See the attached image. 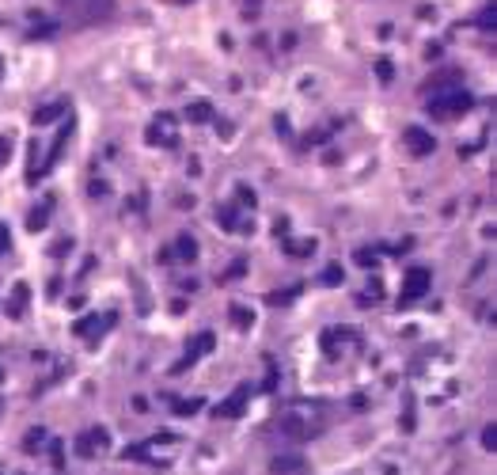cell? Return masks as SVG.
Wrapping results in <instances>:
<instances>
[{"instance_id":"cell-4","label":"cell","mask_w":497,"mask_h":475,"mask_svg":"<svg viewBox=\"0 0 497 475\" xmlns=\"http://www.w3.org/2000/svg\"><path fill=\"white\" fill-rule=\"evenodd\" d=\"M145 141L148 145H159V148H175L179 145V126H175V115H156L152 126L145 129Z\"/></svg>"},{"instance_id":"cell-23","label":"cell","mask_w":497,"mask_h":475,"mask_svg":"<svg viewBox=\"0 0 497 475\" xmlns=\"http://www.w3.org/2000/svg\"><path fill=\"white\" fill-rule=\"evenodd\" d=\"M232 323H236L239 331H247L251 323H255V315H251L247 308H243V304H232Z\"/></svg>"},{"instance_id":"cell-9","label":"cell","mask_w":497,"mask_h":475,"mask_svg":"<svg viewBox=\"0 0 497 475\" xmlns=\"http://www.w3.org/2000/svg\"><path fill=\"white\" fill-rule=\"evenodd\" d=\"M402 145H406V152L418 156V160H425V156L437 152L433 134H429V129H421V126H406V129H402Z\"/></svg>"},{"instance_id":"cell-24","label":"cell","mask_w":497,"mask_h":475,"mask_svg":"<svg viewBox=\"0 0 497 475\" xmlns=\"http://www.w3.org/2000/svg\"><path fill=\"white\" fill-rule=\"evenodd\" d=\"M46 445V430H27V437H23V449L27 453H39Z\"/></svg>"},{"instance_id":"cell-3","label":"cell","mask_w":497,"mask_h":475,"mask_svg":"<svg viewBox=\"0 0 497 475\" xmlns=\"http://www.w3.org/2000/svg\"><path fill=\"white\" fill-rule=\"evenodd\" d=\"M471 107H475V96L467 88H452V91H440V96L425 99V110L433 118H440V122H448V118H463Z\"/></svg>"},{"instance_id":"cell-20","label":"cell","mask_w":497,"mask_h":475,"mask_svg":"<svg viewBox=\"0 0 497 475\" xmlns=\"http://www.w3.org/2000/svg\"><path fill=\"white\" fill-rule=\"evenodd\" d=\"M285 251L293 259H307V255H315V240H285Z\"/></svg>"},{"instance_id":"cell-27","label":"cell","mask_w":497,"mask_h":475,"mask_svg":"<svg viewBox=\"0 0 497 475\" xmlns=\"http://www.w3.org/2000/svg\"><path fill=\"white\" fill-rule=\"evenodd\" d=\"M353 259H357V266H376V259H380V255H376V251H369V247H361Z\"/></svg>"},{"instance_id":"cell-29","label":"cell","mask_w":497,"mask_h":475,"mask_svg":"<svg viewBox=\"0 0 497 475\" xmlns=\"http://www.w3.org/2000/svg\"><path fill=\"white\" fill-rule=\"evenodd\" d=\"M296 293H300V289H285V293H270V297H266V301H270V304H289V301H296Z\"/></svg>"},{"instance_id":"cell-39","label":"cell","mask_w":497,"mask_h":475,"mask_svg":"<svg viewBox=\"0 0 497 475\" xmlns=\"http://www.w3.org/2000/svg\"><path fill=\"white\" fill-rule=\"evenodd\" d=\"M243 12H247V15H255V12H258V0H243Z\"/></svg>"},{"instance_id":"cell-10","label":"cell","mask_w":497,"mask_h":475,"mask_svg":"<svg viewBox=\"0 0 497 475\" xmlns=\"http://www.w3.org/2000/svg\"><path fill=\"white\" fill-rule=\"evenodd\" d=\"M452 88H463V72L459 69H440L421 84V96H440V91H452Z\"/></svg>"},{"instance_id":"cell-14","label":"cell","mask_w":497,"mask_h":475,"mask_svg":"<svg viewBox=\"0 0 497 475\" xmlns=\"http://www.w3.org/2000/svg\"><path fill=\"white\" fill-rule=\"evenodd\" d=\"M217 225L224 232H251V228H255L251 221H239V206H236V202H224V206H217Z\"/></svg>"},{"instance_id":"cell-33","label":"cell","mask_w":497,"mask_h":475,"mask_svg":"<svg viewBox=\"0 0 497 475\" xmlns=\"http://www.w3.org/2000/svg\"><path fill=\"white\" fill-rule=\"evenodd\" d=\"M243 270H247V263H236V266L228 270V274H220V282H236V278L243 274Z\"/></svg>"},{"instance_id":"cell-31","label":"cell","mask_w":497,"mask_h":475,"mask_svg":"<svg viewBox=\"0 0 497 475\" xmlns=\"http://www.w3.org/2000/svg\"><path fill=\"white\" fill-rule=\"evenodd\" d=\"M255 190H247V186H239V198H236V206H251V209H255Z\"/></svg>"},{"instance_id":"cell-5","label":"cell","mask_w":497,"mask_h":475,"mask_svg":"<svg viewBox=\"0 0 497 475\" xmlns=\"http://www.w3.org/2000/svg\"><path fill=\"white\" fill-rule=\"evenodd\" d=\"M72 449H77L80 460H95L99 453L110 449V434L102 430V426H91V430H84L77 441H72Z\"/></svg>"},{"instance_id":"cell-40","label":"cell","mask_w":497,"mask_h":475,"mask_svg":"<svg viewBox=\"0 0 497 475\" xmlns=\"http://www.w3.org/2000/svg\"><path fill=\"white\" fill-rule=\"evenodd\" d=\"M167 4H179L183 8V4H194V0H167Z\"/></svg>"},{"instance_id":"cell-28","label":"cell","mask_w":497,"mask_h":475,"mask_svg":"<svg viewBox=\"0 0 497 475\" xmlns=\"http://www.w3.org/2000/svg\"><path fill=\"white\" fill-rule=\"evenodd\" d=\"M376 77H380L383 84H387L391 77H395V69H391V61H387V58H380V61H376Z\"/></svg>"},{"instance_id":"cell-7","label":"cell","mask_w":497,"mask_h":475,"mask_svg":"<svg viewBox=\"0 0 497 475\" xmlns=\"http://www.w3.org/2000/svg\"><path fill=\"white\" fill-rule=\"evenodd\" d=\"M118 323V315L114 312H102V315H84V320H77L72 323V334L77 339H88V342H95V339H102L110 327Z\"/></svg>"},{"instance_id":"cell-15","label":"cell","mask_w":497,"mask_h":475,"mask_svg":"<svg viewBox=\"0 0 497 475\" xmlns=\"http://www.w3.org/2000/svg\"><path fill=\"white\" fill-rule=\"evenodd\" d=\"M171 259H183V263H194V259H198V240L194 236H183L175 240V251H171Z\"/></svg>"},{"instance_id":"cell-18","label":"cell","mask_w":497,"mask_h":475,"mask_svg":"<svg viewBox=\"0 0 497 475\" xmlns=\"http://www.w3.org/2000/svg\"><path fill=\"white\" fill-rule=\"evenodd\" d=\"M186 122H190V126L213 122V107L209 103H190V107H186Z\"/></svg>"},{"instance_id":"cell-11","label":"cell","mask_w":497,"mask_h":475,"mask_svg":"<svg viewBox=\"0 0 497 475\" xmlns=\"http://www.w3.org/2000/svg\"><path fill=\"white\" fill-rule=\"evenodd\" d=\"M69 137H72V118H69V122H61V129H58V137H53V145H50V156H46V160H42L39 167H34V175H31V183H34V179H42V175H46V171H50V167H53V164H58V160H61V152H65V141H69Z\"/></svg>"},{"instance_id":"cell-12","label":"cell","mask_w":497,"mask_h":475,"mask_svg":"<svg viewBox=\"0 0 497 475\" xmlns=\"http://www.w3.org/2000/svg\"><path fill=\"white\" fill-rule=\"evenodd\" d=\"M27 304H31V285H27V282H15V285H12V293H8V301H4L8 320H23Z\"/></svg>"},{"instance_id":"cell-8","label":"cell","mask_w":497,"mask_h":475,"mask_svg":"<svg viewBox=\"0 0 497 475\" xmlns=\"http://www.w3.org/2000/svg\"><path fill=\"white\" fill-rule=\"evenodd\" d=\"M213 346H217V334H213V331H201L198 339H194L190 346H186V353H183V358L175 361V369H171V372H186L190 365H198V361L205 358V353H213Z\"/></svg>"},{"instance_id":"cell-17","label":"cell","mask_w":497,"mask_h":475,"mask_svg":"<svg viewBox=\"0 0 497 475\" xmlns=\"http://www.w3.org/2000/svg\"><path fill=\"white\" fill-rule=\"evenodd\" d=\"M65 110H69V103H50V107H39L34 110V118H31V126H50L53 118H61Z\"/></svg>"},{"instance_id":"cell-21","label":"cell","mask_w":497,"mask_h":475,"mask_svg":"<svg viewBox=\"0 0 497 475\" xmlns=\"http://www.w3.org/2000/svg\"><path fill=\"white\" fill-rule=\"evenodd\" d=\"M478 27H482L486 34L497 31V4L490 0V4H482V12H478Z\"/></svg>"},{"instance_id":"cell-6","label":"cell","mask_w":497,"mask_h":475,"mask_svg":"<svg viewBox=\"0 0 497 475\" xmlns=\"http://www.w3.org/2000/svg\"><path fill=\"white\" fill-rule=\"evenodd\" d=\"M429 285H433V274H429L425 266L406 270V278H402V293H399V304H414V301H421V297L429 293Z\"/></svg>"},{"instance_id":"cell-22","label":"cell","mask_w":497,"mask_h":475,"mask_svg":"<svg viewBox=\"0 0 497 475\" xmlns=\"http://www.w3.org/2000/svg\"><path fill=\"white\" fill-rule=\"evenodd\" d=\"M205 407V399H179V403H175V415L179 418H190V415H198Z\"/></svg>"},{"instance_id":"cell-2","label":"cell","mask_w":497,"mask_h":475,"mask_svg":"<svg viewBox=\"0 0 497 475\" xmlns=\"http://www.w3.org/2000/svg\"><path fill=\"white\" fill-rule=\"evenodd\" d=\"M61 12L72 31H88L114 15V0H61Z\"/></svg>"},{"instance_id":"cell-1","label":"cell","mask_w":497,"mask_h":475,"mask_svg":"<svg viewBox=\"0 0 497 475\" xmlns=\"http://www.w3.org/2000/svg\"><path fill=\"white\" fill-rule=\"evenodd\" d=\"M281 434L285 437H296V441H312V437L323 434L326 426V415L319 403H293L285 407V415H281Z\"/></svg>"},{"instance_id":"cell-19","label":"cell","mask_w":497,"mask_h":475,"mask_svg":"<svg viewBox=\"0 0 497 475\" xmlns=\"http://www.w3.org/2000/svg\"><path fill=\"white\" fill-rule=\"evenodd\" d=\"M46 221H50V202H42V206H34L31 213H27V228L31 232H42Z\"/></svg>"},{"instance_id":"cell-32","label":"cell","mask_w":497,"mask_h":475,"mask_svg":"<svg viewBox=\"0 0 497 475\" xmlns=\"http://www.w3.org/2000/svg\"><path fill=\"white\" fill-rule=\"evenodd\" d=\"M4 251H12V232H8V225H0V255Z\"/></svg>"},{"instance_id":"cell-16","label":"cell","mask_w":497,"mask_h":475,"mask_svg":"<svg viewBox=\"0 0 497 475\" xmlns=\"http://www.w3.org/2000/svg\"><path fill=\"white\" fill-rule=\"evenodd\" d=\"M304 468H307V464L300 460V456H277V460L270 464V471H274V475H300Z\"/></svg>"},{"instance_id":"cell-41","label":"cell","mask_w":497,"mask_h":475,"mask_svg":"<svg viewBox=\"0 0 497 475\" xmlns=\"http://www.w3.org/2000/svg\"><path fill=\"white\" fill-rule=\"evenodd\" d=\"M0 77H4V58H0Z\"/></svg>"},{"instance_id":"cell-25","label":"cell","mask_w":497,"mask_h":475,"mask_svg":"<svg viewBox=\"0 0 497 475\" xmlns=\"http://www.w3.org/2000/svg\"><path fill=\"white\" fill-rule=\"evenodd\" d=\"M53 34H58V23H34L27 39H53Z\"/></svg>"},{"instance_id":"cell-36","label":"cell","mask_w":497,"mask_h":475,"mask_svg":"<svg viewBox=\"0 0 497 475\" xmlns=\"http://www.w3.org/2000/svg\"><path fill=\"white\" fill-rule=\"evenodd\" d=\"M65 251H72V240H58V244H53V255H65Z\"/></svg>"},{"instance_id":"cell-34","label":"cell","mask_w":497,"mask_h":475,"mask_svg":"<svg viewBox=\"0 0 497 475\" xmlns=\"http://www.w3.org/2000/svg\"><path fill=\"white\" fill-rule=\"evenodd\" d=\"M8 156H12V141H8V137H4V134H0V164H4V160H8Z\"/></svg>"},{"instance_id":"cell-30","label":"cell","mask_w":497,"mask_h":475,"mask_svg":"<svg viewBox=\"0 0 497 475\" xmlns=\"http://www.w3.org/2000/svg\"><path fill=\"white\" fill-rule=\"evenodd\" d=\"M342 282V266H326L323 270V285H338Z\"/></svg>"},{"instance_id":"cell-37","label":"cell","mask_w":497,"mask_h":475,"mask_svg":"<svg viewBox=\"0 0 497 475\" xmlns=\"http://www.w3.org/2000/svg\"><path fill=\"white\" fill-rule=\"evenodd\" d=\"M50 453H53V468H61V441H50Z\"/></svg>"},{"instance_id":"cell-26","label":"cell","mask_w":497,"mask_h":475,"mask_svg":"<svg viewBox=\"0 0 497 475\" xmlns=\"http://www.w3.org/2000/svg\"><path fill=\"white\" fill-rule=\"evenodd\" d=\"M482 449H497V422H490L482 430Z\"/></svg>"},{"instance_id":"cell-42","label":"cell","mask_w":497,"mask_h":475,"mask_svg":"<svg viewBox=\"0 0 497 475\" xmlns=\"http://www.w3.org/2000/svg\"><path fill=\"white\" fill-rule=\"evenodd\" d=\"M0 380H4V369H0Z\"/></svg>"},{"instance_id":"cell-35","label":"cell","mask_w":497,"mask_h":475,"mask_svg":"<svg viewBox=\"0 0 497 475\" xmlns=\"http://www.w3.org/2000/svg\"><path fill=\"white\" fill-rule=\"evenodd\" d=\"M274 126H277V134H281V137H289V118H285V115H277V118H274Z\"/></svg>"},{"instance_id":"cell-38","label":"cell","mask_w":497,"mask_h":475,"mask_svg":"<svg viewBox=\"0 0 497 475\" xmlns=\"http://www.w3.org/2000/svg\"><path fill=\"white\" fill-rule=\"evenodd\" d=\"M133 411H137V415H145V411H148V399H145V396H137V399H133Z\"/></svg>"},{"instance_id":"cell-13","label":"cell","mask_w":497,"mask_h":475,"mask_svg":"<svg viewBox=\"0 0 497 475\" xmlns=\"http://www.w3.org/2000/svg\"><path fill=\"white\" fill-rule=\"evenodd\" d=\"M247 399H251V388L243 384V388H236V392L224 399L220 407H213V415H217V418H239L243 411H247Z\"/></svg>"}]
</instances>
